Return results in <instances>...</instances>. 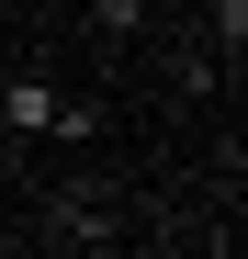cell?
<instances>
[{
    "instance_id": "3",
    "label": "cell",
    "mask_w": 248,
    "mask_h": 259,
    "mask_svg": "<svg viewBox=\"0 0 248 259\" xmlns=\"http://www.w3.org/2000/svg\"><path fill=\"white\" fill-rule=\"evenodd\" d=\"M203 46H215L226 68L248 57V0H203Z\"/></svg>"
},
{
    "instance_id": "4",
    "label": "cell",
    "mask_w": 248,
    "mask_h": 259,
    "mask_svg": "<svg viewBox=\"0 0 248 259\" xmlns=\"http://www.w3.org/2000/svg\"><path fill=\"white\" fill-rule=\"evenodd\" d=\"M79 12H91L102 34H136V23H147V0H79Z\"/></svg>"
},
{
    "instance_id": "2",
    "label": "cell",
    "mask_w": 248,
    "mask_h": 259,
    "mask_svg": "<svg viewBox=\"0 0 248 259\" xmlns=\"http://www.w3.org/2000/svg\"><path fill=\"white\" fill-rule=\"evenodd\" d=\"M57 102L68 91H46V79H0V136H57Z\"/></svg>"
},
{
    "instance_id": "7",
    "label": "cell",
    "mask_w": 248,
    "mask_h": 259,
    "mask_svg": "<svg viewBox=\"0 0 248 259\" xmlns=\"http://www.w3.org/2000/svg\"><path fill=\"white\" fill-rule=\"evenodd\" d=\"M124 259H136V248H124Z\"/></svg>"
},
{
    "instance_id": "5",
    "label": "cell",
    "mask_w": 248,
    "mask_h": 259,
    "mask_svg": "<svg viewBox=\"0 0 248 259\" xmlns=\"http://www.w3.org/2000/svg\"><path fill=\"white\" fill-rule=\"evenodd\" d=\"M34 259H91V248H34Z\"/></svg>"
},
{
    "instance_id": "6",
    "label": "cell",
    "mask_w": 248,
    "mask_h": 259,
    "mask_svg": "<svg viewBox=\"0 0 248 259\" xmlns=\"http://www.w3.org/2000/svg\"><path fill=\"white\" fill-rule=\"evenodd\" d=\"M0 259H12V237H0Z\"/></svg>"
},
{
    "instance_id": "1",
    "label": "cell",
    "mask_w": 248,
    "mask_h": 259,
    "mask_svg": "<svg viewBox=\"0 0 248 259\" xmlns=\"http://www.w3.org/2000/svg\"><path fill=\"white\" fill-rule=\"evenodd\" d=\"M46 226H57V248H102V237H113V192H102V181H68V192L46 203Z\"/></svg>"
}]
</instances>
